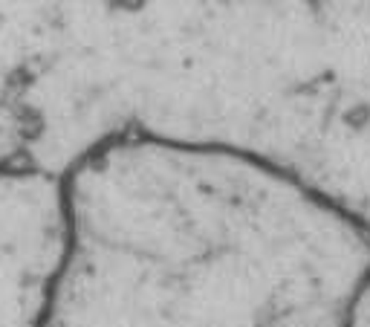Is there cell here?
I'll use <instances>...</instances> for the list:
<instances>
[{"label": "cell", "instance_id": "1", "mask_svg": "<svg viewBox=\"0 0 370 327\" xmlns=\"http://www.w3.org/2000/svg\"><path fill=\"white\" fill-rule=\"evenodd\" d=\"M128 136L249 156L370 232V0H0V168Z\"/></svg>", "mask_w": 370, "mask_h": 327}, {"label": "cell", "instance_id": "2", "mask_svg": "<svg viewBox=\"0 0 370 327\" xmlns=\"http://www.w3.org/2000/svg\"><path fill=\"white\" fill-rule=\"evenodd\" d=\"M41 327H348L370 232L217 148L113 139L61 177Z\"/></svg>", "mask_w": 370, "mask_h": 327}, {"label": "cell", "instance_id": "3", "mask_svg": "<svg viewBox=\"0 0 370 327\" xmlns=\"http://www.w3.org/2000/svg\"><path fill=\"white\" fill-rule=\"evenodd\" d=\"M348 327H370V278H367V284L356 301V307H353V316H350V324Z\"/></svg>", "mask_w": 370, "mask_h": 327}]
</instances>
